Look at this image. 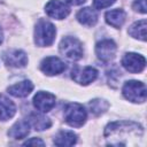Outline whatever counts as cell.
Returning a JSON list of instances; mask_svg holds the SVG:
<instances>
[{"instance_id":"9a60e30c","label":"cell","mask_w":147,"mask_h":147,"mask_svg":"<svg viewBox=\"0 0 147 147\" xmlns=\"http://www.w3.org/2000/svg\"><path fill=\"white\" fill-rule=\"evenodd\" d=\"M106 22L111 25L113 28H116V29H119L124 22H125V18H126V14L123 9H113V10H109L106 13Z\"/></svg>"},{"instance_id":"d6986e66","label":"cell","mask_w":147,"mask_h":147,"mask_svg":"<svg viewBox=\"0 0 147 147\" xmlns=\"http://www.w3.org/2000/svg\"><path fill=\"white\" fill-rule=\"evenodd\" d=\"M77 142V134L74 133L72 131H60L55 138H54V144L56 146H72Z\"/></svg>"},{"instance_id":"ba28073f","label":"cell","mask_w":147,"mask_h":147,"mask_svg":"<svg viewBox=\"0 0 147 147\" xmlns=\"http://www.w3.org/2000/svg\"><path fill=\"white\" fill-rule=\"evenodd\" d=\"M122 65L132 74L141 72L146 65V59L137 53H126L122 59Z\"/></svg>"},{"instance_id":"ffe728a7","label":"cell","mask_w":147,"mask_h":147,"mask_svg":"<svg viewBox=\"0 0 147 147\" xmlns=\"http://www.w3.org/2000/svg\"><path fill=\"white\" fill-rule=\"evenodd\" d=\"M146 25H147L146 20H140L138 22H134L129 29L130 36L136 39H140L145 41L146 40Z\"/></svg>"},{"instance_id":"9c48e42d","label":"cell","mask_w":147,"mask_h":147,"mask_svg":"<svg viewBox=\"0 0 147 147\" xmlns=\"http://www.w3.org/2000/svg\"><path fill=\"white\" fill-rule=\"evenodd\" d=\"M45 11L52 18L63 20L69 15L70 8L65 2H62L60 0H51L46 3Z\"/></svg>"},{"instance_id":"7c38bea8","label":"cell","mask_w":147,"mask_h":147,"mask_svg":"<svg viewBox=\"0 0 147 147\" xmlns=\"http://www.w3.org/2000/svg\"><path fill=\"white\" fill-rule=\"evenodd\" d=\"M3 61L7 65L14 68H23L28 63V56L25 52L21 49H9L3 53Z\"/></svg>"},{"instance_id":"4fadbf2b","label":"cell","mask_w":147,"mask_h":147,"mask_svg":"<svg viewBox=\"0 0 147 147\" xmlns=\"http://www.w3.org/2000/svg\"><path fill=\"white\" fill-rule=\"evenodd\" d=\"M32 90H33V84L30 80H22L7 88L8 93L16 98H25L32 92Z\"/></svg>"},{"instance_id":"2e32d148","label":"cell","mask_w":147,"mask_h":147,"mask_svg":"<svg viewBox=\"0 0 147 147\" xmlns=\"http://www.w3.org/2000/svg\"><path fill=\"white\" fill-rule=\"evenodd\" d=\"M77 21L86 26H92L96 23L98 21V15L95 13L94 9H92L91 7H85L83 9H80L77 13Z\"/></svg>"},{"instance_id":"e0dca14e","label":"cell","mask_w":147,"mask_h":147,"mask_svg":"<svg viewBox=\"0 0 147 147\" xmlns=\"http://www.w3.org/2000/svg\"><path fill=\"white\" fill-rule=\"evenodd\" d=\"M16 113V107L11 100L0 95V121H8Z\"/></svg>"},{"instance_id":"8fae6325","label":"cell","mask_w":147,"mask_h":147,"mask_svg":"<svg viewBox=\"0 0 147 147\" xmlns=\"http://www.w3.org/2000/svg\"><path fill=\"white\" fill-rule=\"evenodd\" d=\"M33 106L40 113H48L55 106V95L49 92L40 91L33 96Z\"/></svg>"},{"instance_id":"5bb4252c","label":"cell","mask_w":147,"mask_h":147,"mask_svg":"<svg viewBox=\"0 0 147 147\" xmlns=\"http://www.w3.org/2000/svg\"><path fill=\"white\" fill-rule=\"evenodd\" d=\"M30 123L25 119L17 121L8 131V136L14 139H23L25 138L30 132Z\"/></svg>"},{"instance_id":"277c9868","label":"cell","mask_w":147,"mask_h":147,"mask_svg":"<svg viewBox=\"0 0 147 147\" xmlns=\"http://www.w3.org/2000/svg\"><path fill=\"white\" fill-rule=\"evenodd\" d=\"M87 114L85 108L77 102L68 103L64 108V119L72 127H80L86 122Z\"/></svg>"},{"instance_id":"d4e9b609","label":"cell","mask_w":147,"mask_h":147,"mask_svg":"<svg viewBox=\"0 0 147 147\" xmlns=\"http://www.w3.org/2000/svg\"><path fill=\"white\" fill-rule=\"evenodd\" d=\"M86 0H65V2L70 3V5H74V6H78V5H82L84 3Z\"/></svg>"},{"instance_id":"ac0fdd59","label":"cell","mask_w":147,"mask_h":147,"mask_svg":"<svg viewBox=\"0 0 147 147\" xmlns=\"http://www.w3.org/2000/svg\"><path fill=\"white\" fill-rule=\"evenodd\" d=\"M28 121H29L30 125L33 126L34 130H38V131L46 130V129L51 127V125H52V122L48 117L44 116L42 114H38V113L31 114Z\"/></svg>"},{"instance_id":"7a4b0ae2","label":"cell","mask_w":147,"mask_h":147,"mask_svg":"<svg viewBox=\"0 0 147 147\" xmlns=\"http://www.w3.org/2000/svg\"><path fill=\"white\" fill-rule=\"evenodd\" d=\"M55 33L56 29L51 22L40 20L34 28V42L40 47L51 46L55 39Z\"/></svg>"},{"instance_id":"3957f363","label":"cell","mask_w":147,"mask_h":147,"mask_svg":"<svg viewBox=\"0 0 147 147\" xmlns=\"http://www.w3.org/2000/svg\"><path fill=\"white\" fill-rule=\"evenodd\" d=\"M122 93L124 98L131 102L136 103H142L146 101V86L144 83L138 82V80H129L124 83Z\"/></svg>"},{"instance_id":"30bf717a","label":"cell","mask_w":147,"mask_h":147,"mask_svg":"<svg viewBox=\"0 0 147 147\" xmlns=\"http://www.w3.org/2000/svg\"><path fill=\"white\" fill-rule=\"evenodd\" d=\"M40 69L47 76H55L65 70V63L59 57L48 56L41 61Z\"/></svg>"},{"instance_id":"8992f818","label":"cell","mask_w":147,"mask_h":147,"mask_svg":"<svg viewBox=\"0 0 147 147\" xmlns=\"http://www.w3.org/2000/svg\"><path fill=\"white\" fill-rule=\"evenodd\" d=\"M117 46L111 39H103L99 41L95 46V54L98 59L102 62H110L116 56Z\"/></svg>"},{"instance_id":"44dd1931","label":"cell","mask_w":147,"mask_h":147,"mask_svg":"<svg viewBox=\"0 0 147 147\" xmlns=\"http://www.w3.org/2000/svg\"><path fill=\"white\" fill-rule=\"evenodd\" d=\"M108 102L101 99H94L88 103L90 110L91 113H93L94 115H101L102 113H105L108 109Z\"/></svg>"},{"instance_id":"484cf974","label":"cell","mask_w":147,"mask_h":147,"mask_svg":"<svg viewBox=\"0 0 147 147\" xmlns=\"http://www.w3.org/2000/svg\"><path fill=\"white\" fill-rule=\"evenodd\" d=\"M2 40H3V32H2V30L0 29V44L2 42Z\"/></svg>"},{"instance_id":"5b68a950","label":"cell","mask_w":147,"mask_h":147,"mask_svg":"<svg viewBox=\"0 0 147 147\" xmlns=\"http://www.w3.org/2000/svg\"><path fill=\"white\" fill-rule=\"evenodd\" d=\"M60 53L70 61H77L83 57L82 42L75 37H64L59 45Z\"/></svg>"},{"instance_id":"7402d4cb","label":"cell","mask_w":147,"mask_h":147,"mask_svg":"<svg viewBox=\"0 0 147 147\" xmlns=\"http://www.w3.org/2000/svg\"><path fill=\"white\" fill-rule=\"evenodd\" d=\"M116 0H93V6L96 9H103L111 6Z\"/></svg>"},{"instance_id":"cb8c5ba5","label":"cell","mask_w":147,"mask_h":147,"mask_svg":"<svg viewBox=\"0 0 147 147\" xmlns=\"http://www.w3.org/2000/svg\"><path fill=\"white\" fill-rule=\"evenodd\" d=\"M24 146H30V145H39V146H45V142L40 139V138H32V139H29V140H26L24 144H23Z\"/></svg>"},{"instance_id":"52a82bcc","label":"cell","mask_w":147,"mask_h":147,"mask_svg":"<svg viewBox=\"0 0 147 147\" xmlns=\"http://www.w3.org/2000/svg\"><path fill=\"white\" fill-rule=\"evenodd\" d=\"M96 77H98V70L93 67L80 68L76 65L71 71V78L80 85H88L90 83L94 82Z\"/></svg>"},{"instance_id":"603a6c76","label":"cell","mask_w":147,"mask_h":147,"mask_svg":"<svg viewBox=\"0 0 147 147\" xmlns=\"http://www.w3.org/2000/svg\"><path fill=\"white\" fill-rule=\"evenodd\" d=\"M133 9L141 13V14H145L146 13V0H136L132 5Z\"/></svg>"},{"instance_id":"6da1fadb","label":"cell","mask_w":147,"mask_h":147,"mask_svg":"<svg viewBox=\"0 0 147 147\" xmlns=\"http://www.w3.org/2000/svg\"><path fill=\"white\" fill-rule=\"evenodd\" d=\"M144 136V129L140 124L131 121H117L109 123L105 129L107 145L127 146L136 145Z\"/></svg>"}]
</instances>
